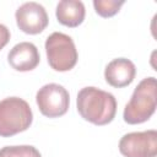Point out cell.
Returning a JSON list of instances; mask_svg holds the SVG:
<instances>
[{
	"label": "cell",
	"mask_w": 157,
	"mask_h": 157,
	"mask_svg": "<svg viewBox=\"0 0 157 157\" xmlns=\"http://www.w3.org/2000/svg\"><path fill=\"white\" fill-rule=\"evenodd\" d=\"M15 17L18 28L27 34H38L43 32L49 22L45 9L36 1L22 4L16 10Z\"/></svg>",
	"instance_id": "cell-7"
},
{
	"label": "cell",
	"mask_w": 157,
	"mask_h": 157,
	"mask_svg": "<svg viewBox=\"0 0 157 157\" xmlns=\"http://www.w3.org/2000/svg\"><path fill=\"white\" fill-rule=\"evenodd\" d=\"M76 105L78 114L94 125L109 124L117 113L115 97L93 86L83 87L78 91Z\"/></svg>",
	"instance_id": "cell-1"
},
{
	"label": "cell",
	"mask_w": 157,
	"mask_h": 157,
	"mask_svg": "<svg viewBox=\"0 0 157 157\" xmlns=\"http://www.w3.org/2000/svg\"><path fill=\"white\" fill-rule=\"evenodd\" d=\"M40 56L37 47L31 42H21L12 47L7 54V61L16 71H31L39 64Z\"/></svg>",
	"instance_id": "cell-8"
},
{
	"label": "cell",
	"mask_w": 157,
	"mask_h": 157,
	"mask_svg": "<svg viewBox=\"0 0 157 157\" xmlns=\"http://www.w3.org/2000/svg\"><path fill=\"white\" fill-rule=\"evenodd\" d=\"M124 0H94L93 1V6L96 12L101 16V17H112L115 13L119 12L120 7L124 5Z\"/></svg>",
	"instance_id": "cell-12"
},
{
	"label": "cell",
	"mask_w": 157,
	"mask_h": 157,
	"mask_svg": "<svg viewBox=\"0 0 157 157\" xmlns=\"http://www.w3.org/2000/svg\"><path fill=\"white\" fill-rule=\"evenodd\" d=\"M36 102L44 117L59 118L69 109L70 94L59 83H47L38 90Z\"/></svg>",
	"instance_id": "cell-5"
},
{
	"label": "cell",
	"mask_w": 157,
	"mask_h": 157,
	"mask_svg": "<svg viewBox=\"0 0 157 157\" xmlns=\"http://www.w3.org/2000/svg\"><path fill=\"white\" fill-rule=\"evenodd\" d=\"M0 157H42V155L34 146L20 145L0 148Z\"/></svg>",
	"instance_id": "cell-11"
},
{
	"label": "cell",
	"mask_w": 157,
	"mask_h": 157,
	"mask_svg": "<svg viewBox=\"0 0 157 157\" xmlns=\"http://www.w3.org/2000/svg\"><path fill=\"white\" fill-rule=\"evenodd\" d=\"M157 105V81L150 76L140 81L126 103L123 113L124 121L131 125L147 121Z\"/></svg>",
	"instance_id": "cell-2"
},
{
	"label": "cell",
	"mask_w": 157,
	"mask_h": 157,
	"mask_svg": "<svg viewBox=\"0 0 157 157\" xmlns=\"http://www.w3.org/2000/svg\"><path fill=\"white\" fill-rule=\"evenodd\" d=\"M10 37H11V34H10L9 28L5 25L0 23V50L9 43Z\"/></svg>",
	"instance_id": "cell-13"
},
{
	"label": "cell",
	"mask_w": 157,
	"mask_h": 157,
	"mask_svg": "<svg viewBox=\"0 0 157 157\" xmlns=\"http://www.w3.org/2000/svg\"><path fill=\"white\" fill-rule=\"evenodd\" d=\"M136 75L135 64L126 59V58H117L113 59L104 70V78L105 81L117 88L129 86Z\"/></svg>",
	"instance_id": "cell-9"
},
{
	"label": "cell",
	"mask_w": 157,
	"mask_h": 157,
	"mask_svg": "<svg viewBox=\"0 0 157 157\" xmlns=\"http://www.w3.org/2000/svg\"><path fill=\"white\" fill-rule=\"evenodd\" d=\"M33 120L29 104L20 97L0 101V136L9 137L27 130Z\"/></svg>",
	"instance_id": "cell-3"
},
{
	"label": "cell",
	"mask_w": 157,
	"mask_h": 157,
	"mask_svg": "<svg viewBox=\"0 0 157 157\" xmlns=\"http://www.w3.org/2000/svg\"><path fill=\"white\" fill-rule=\"evenodd\" d=\"M45 53L49 66L55 71L71 70L78 59L72 38L61 32H54L45 39Z\"/></svg>",
	"instance_id": "cell-4"
},
{
	"label": "cell",
	"mask_w": 157,
	"mask_h": 157,
	"mask_svg": "<svg viewBox=\"0 0 157 157\" xmlns=\"http://www.w3.org/2000/svg\"><path fill=\"white\" fill-rule=\"evenodd\" d=\"M119 151L124 157H156L157 131H135L125 134L119 141Z\"/></svg>",
	"instance_id": "cell-6"
},
{
	"label": "cell",
	"mask_w": 157,
	"mask_h": 157,
	"mask_svg": "<svg viewBox=\"0 0 157 157\" xmlns=\"http://www.w3.org/2000/svg\"><path fill=\"white\" fill-rule=\"evenodd\" d=\"M55 15L58 21L66 27H77L80 26L86 15L85 5L78 0H61L56 5Z\"/></svg>",
	"instance_id": "cell-10"
}]
</instances>
